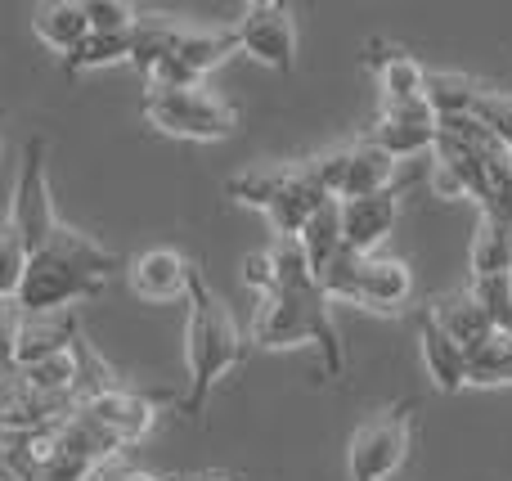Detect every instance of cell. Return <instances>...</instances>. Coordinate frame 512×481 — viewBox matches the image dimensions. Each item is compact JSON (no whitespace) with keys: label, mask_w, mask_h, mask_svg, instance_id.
<instances>
[{"label":"cell","mask_w":512,"mask_h":481,"mask_svg":"<svg viewBox=\"0 0 512 481\" xmlns=\"http://www.w3.org/2000/svg\"><path fill=\"white\" fill-rule=\"evenodd\" d=\"M481 95H486V86H477L472 77H459V72H427L423 104L436 113V122H450V117H472V108H477Z\"/></svg>","instance_id":"obj_20"},{"label":"cell","mask_w":512,"mask_h":481,"mask_svg":"<svg viewBox=\"0 0 512 481\" xmlns=\"http://www.w3.org/2000/svg\"><path fill=\"white\" fill-rule=\"evenodd\" d=\"M252 342L265 351H288V347H319L324 356V374L342 378L346 374V351H342V333L333 324V306L324 302L315 284H297V288H270L256 302V320H252Z\"/></svg>","instance_id":"obj_3"},{"label":"cell","mask_w":512,"mask_h":481,"mask_svg":"<svg viewBox=\"0 0 512 481\" xmlns=\"http://www.w3.org/2000/svg\"><path fill=\"white\" fill-rule=\"evenodd\" d=\"M131 59V36H113V32H90L86 41L72 54H63V72H90V68H108V63Z\"/></svg>","instance_id":"obj_23"},{"label":"cell","mask_w":512,"mask_h":481,"mask_svg":"<svg viewBox=\"0 0 512 481\" xmlns=\"http://www.w3.org/2000/svg\"><path fill=\"white\" fill-rule=\"evenodd\" d=\"M14 333H18V320L0 324V369H14Z\"/></svg>","instance_id":"obj_31"},{"label":"cell","mask_w":512,"mask_h":481,"mask_svg":"<svg viewBox=\"0 0 512 481\" xmlns=\"http://www.w3.org/2000/svg\"><path fill=\"white\" fill-rule=\"evenodd\" d=\"M14 320H18V306L9 297H0V324H14Z\"/></svg>","instance_id":"obj_32"},{"label":"cell","mask_w":512,"mask_h":481,"mask_svg":"<svg viewBox=\"0 0 512 481\" xmlns=\"http://www.w3.org/2000/svg\"><path fill=\"white\" fill-rule=\"evenodd\" d=\"M297 243H301V252H306V261H310V275H315V270L324 266V261L333 257L337 248H342V230H337V203H319L315 212L306 216V225H301Z\"/></svg>","instance_id":"obj_21"},{"label":"cell","mask_w":512,"mask_h":481,"mask_svg":"<svg viewBox=\"0 0 512 481\" xmlns=\"http://www.w3.org/2000/svg\"><path fill=\"white\" fill-rule=\"evenodd\" d=\"M409 297H414V270H409L400 257L373 252V257L360 261L355 306H364V311H382V315H396Z\"/></svg>","instance_id":"obj_12"},{"label":"cell","mask_w":512,"mask_h":481,"mask_svg":"<svg viewBox=\"0 0 512 481\" xmlns=\"http://www.w3.org/2000/svg\"><path fill=\"white\" fill-rule=\"evenodd\" d=\"M90 18V32H113V36H131L140 27V14L126 0H81Z\"/></svg>","instance_id":"obj_25"},{"label":"cell","mask_w":512,"mask_h":481,"mask_svg":"<svg viewBox=\"0 0 512 481\" xmlns=\"http://www.w3.org/2000/svg\"><path fill=\"white\" fill-rule=\"evenodd\" d=\"M189 324H185V365H189V392L180 401V414L189 419H203L207 401H212L216 383H221L230 369L243 365L248 356V342H243L239 324H234L230 306L216 297V288L207 284L203 270H189Z\"/></svg>","instance_id":"obj_2"},{"label":"cell","mask_w":512,"mask_h":481,"mask_svg":"<svg viewBox=\"0 0 512 481\" xmlns=\"http://www.w3.org/2000/svg\"><path fill=\"white\" fill-rule=\"evenodd\" d=\"M427 311H432V320L441 324L445 333H450L454 342H459L463 351H477L481 342L495 333V324H490V315L477 306V297L468 293V288H459V293H441V297H432L427 302Z\"/></svg>","instance_id":"obj_14"},{"label":"cell","mask_w":512,"mask_h":481,"mask_svg":"<svg viewBox=\"0 0 512 481\" xmlns=\"http://www.w3.org/2000/svg\"><path fill=\"white\" fill-rule=\"evenodd\" d=\"M77 410L86 414V419H95L117 446H135V441H144L149 428L158 423V410H153L144 396L126 392V387H117V383L104 387V392H95V396H86Z\"/></svg>","instance_id":"obj_10"},{"label":"cell","mask_w":512,"mask_h":481,"mask_svg":"<svg viewBox=\"0 0 512 481\" xmlns=\"http://www.w3.org/2000/svg\"><path fill=\"white\" fill-rule=\"evenodd\" d=\"M369 59H373V68H378L382 104H414V99H423L427 68L414 54L387 50V45H369Z\"/></svg>","instance_id":"obj_17"},{"label":"cell","mask_w":512,"mask_h":481,"mask_svg":"<svg viewBox=\"0 0 512 481\" xmlns=\"http://www.w3.org/2000/svg\"><path fill=\"white\" fill-rule=\"evenodd\" d=\"M477 297V306L490 315L499 333H512V275H499V279H472L468 288Z\"/></svg>","instance_id":"obj_24"},{"label":"cell","mask_w":512,"mask_h":481,"mask_svg":"<svg viewBox=\"0 0 512 481\" xmlns=\"http://www.w3.org/2000/svg\"><path fill=\"white\" fill-rule=\"evenodd\" d=\"M225 194L256 207V212L270 221L274 239H297L306 216L315 212L319 203H337V198H328L324 189H319L310 162H283V167L243 171V176H234L230 185H225Z\"/></svg>","instance_id":"obj_4"},{"label":"cell","mask_w":512,"mask_h":481,"mask_svg":"<svg viewBox=\"0 0 512 481\" xmlns=\"http://www.w3.org/2000/svg\"><path fill=\"white\" fill-rule=\"evenodd\" d=\"M9 225L18 230L27 252L23 279H18V320H50L68 315L72 302H86L104 288L113 270H122V257L99 248L95 239L77 234L54 216L50 185H45V140H27L23 167L14 180V203H9Z\"/></svg>","instance_id":"obj_1"},{"label":"cell","mask_w":512,"mask_h":481,"mask_svg":"<svg viewBox=\"0 0 512 481\" xmlns=\"http://www.w3.org/2000/svg\"><path fill=\"white\" fill-rule=\"evenodd\" d=\"M189 270L194 261L176 248H149L126 266V279H131V293L140 302H176L189 288Z\"/></svg>","instance_id":"obj_11"},{"label":"cell","mask_w":512,"mask_h":481,"mask_svg":"<svg viewBox=\"0 0 512 481\" xmlns=\"http://www.w3.org/2000/svg\"><path fill=\"white\" fill-rule=\"evenodd\" d=\"M436 135H441L436 113L423 104V99H414V104H382L369 140L378 144L382 153H391V158H409V153L436 149Z\"/></svg>","instance_id":"obj_9"},{"label":"cell","mask_w":512,"mask_h":481,"mask_svg":"<svg viewBox=\"0 0 512 481\" xmlns=\"http://www.w3.org/2000/svg\"><path fill=\"white\" fill-rule=\"evenodd\" d=\"M32 32L45 50L72 54L90 36L86 5H81V0H45V5L32 9Z\"/></svg>","instance_id":"obj_15"},{"label":"cell","mask_w":512,"mask_h":481,"mask_svg":"<svg viewBox=\"0 0 512 481\" xmlns=\"http://www.w3.org/2000/svg\"><path fill=\"white\" fill-rule=\"evenodd\" d=\"M414 324H418V351H423L427 378L436 383V392H445V396L463 392V387H468V351H463L459 342L432 320L427 306H418Z\"/></svg>","instance_id":"obj_13"},{"label":"cell","mask_w":512,"mask_h":481,"mask_svg":"<svg viewBox=\"0 0 512 481\" xmlns=\"http://www.w3.org/2000/svg\"><path fill=\"white\" fill-rule=\"evenodd\" d=\"M23 266H27L23 239H18V230L9 221H0V297H9V302H14V293H18Z\"/></svg>","instance_id":"obj_27"},{"label":"cell","mask_w":512,"mask_h":481,"mask_svg":"<svg viewBox=\"0 0 512 481\" xmlns=\"http://www.w3.org/2000/svg\"><path fill=\"white\" fill-rule=\"evenodd\" d=\"M472 279H499L512 275V221L481 212V225L472 234V252H468Z\"/></svg>","instance_id":"obj_19"},{"label":"cell","mask_w":512,"mask_h":481,"mask_svg":"<svg viewBox=\"0 0 512 481\" xmlns=\"http://www.w3.org/2000/svg\"><path fill=\"white\" fill-rule=\"evenodd\" d=\"M400 221V194L382 189V194H360L337 203V230H342V248L355 257H373L382 252V243L391 239Z\"/></svg>","instance_id":"obj_8"},{"label":"cell","mask_w":512,"mask_h":481,"mask_svg":"<svg viewBox=\"0 0 512 481\" xmlns=\"http://www.w3.org/2000/svg\"><path fill=\"white\" fill-rule=\"evenodd\" d=\"M144 122L153 131L171 135V140H230L239 131V113L234 104L216 99L207 86H171V90H153L144 86Z\"/></svg>","instance_id":"obj_5"},{"label":"cell","mask_w":512,"mask_h":481,"mask_svg":"<svg viewBox=\"0 0 512 481\" xmlns=\"http://www.w3.org/2000/svg\"><path fill=\"white\" fill-rule=\"evenodd\" d=\"M243 284L256 288V297H265L274 288V270H270V257H265V252H252V257L243 261Z\"/></svg>","instance_id":"obj_28"},{"label":"cell","mask_w":512,"mask_h":481,"mask_svg":"<svg viewBox=\"0 0 512 481\" xmlns=\"http://www.w3.org/2000/svg\"><path fill=\"white\" fill-rule=\"evenodd\" d=\"M234 45L248 59H256L270 72H292L297 68V23L283 0H252L243 18L230 27Z\"/></svg>","instance_id":"obj_7"},{"label":"cell","mask_w":512,"mask_h":481,"mask_svg":"<svg viewBox=\"0 0 512 481\" xmlns=\"http://www.w3.org/2000/svg\"><path fill=\"white\" fill-rule=\"evenodd\" d=\"M391 176H396V158L382 153L378 144L364 135V140L346 144V180H342L337 203H342V198H360V194H382V189H391Z\"/></svg>","instance_id":"obj_18"},{"label":"cell","mask_w":512,"mask_h":481,"mask_svg":"<svg viewBox=\"0 0 512 481\" xmlns=\"http://www.w3.org/2000/svg\"><path fill=\"white\" fill-rule=\"evenodd\" d=\"M472 122H481L499 144L512 153V95H499V90H486L472 108Z\"/></svg>","instance_id":"obj_26"},{"label":"cell","mask_w":512,"mask_h":481,"mask_svg":"<svg viewBox=\"0 0 512 481\" xmlns=\"http://www.w3.org/2000/svg\"><path fill=\"white\" fill-rule=\"evenodd\" d=\"M27 396V383H23V369H0V419L14 414V405Z\"/></svg>","instance_id":"obj_29"},{"label":"cell","mask_w":512,"mask_h":481,"mask_svg":"<svg viewBox=\"0 0 512 481\" xmlns=\"http://www.w3.org/2000/svg\"><path fill=\"white\" fill-rule=\"evenodd\" d=\"M432 189H436V198H468L463 180L450 167H441V162H432Z\"/></svg>","instance_id":"obj_30"},{"label":"cell","mask_w":512,"mask_h":481,"mask_svg":"<svg viewBox=\"0 0 512 481\" xmlns=\"http://www.w3.org/2000/svg\"><path fill=\"white\" fill-rule=\"evenodd\" d=\"M77 342V324L72 315H50V320H18L14 333V369H32L41 360L59 356Z\"/></svg>","instance_id":"obj_16"},{"label":"cell","mask_w":512,"mask_h":481,"mask_svg":"<svg viewBox=\"0 0 512 481\" xmlns=\"http://www.w3.org/2000/svg\"><path fill=\"white\" fill-rule=\"evenodd\" d=\"M409 459V405H391V410L373 414L355 428L351 450H346V468L351 481H391Z\"/></svg>","instance_id":"obj_6"},{"label":"cell","mask_w":512,"mask_h":481,"mask_svg":"<svg viewBox=\"0 0 512 481\" xmlns=\"http://www.w3.org/2000/svg\"><path fill=\"white\" fill-rule=\"evenodd\" d=\"M468 383L472 387H499L512 383V333H490L468 356Z\"/></svg>","instance_id":"obj_22"}]
</instances>
